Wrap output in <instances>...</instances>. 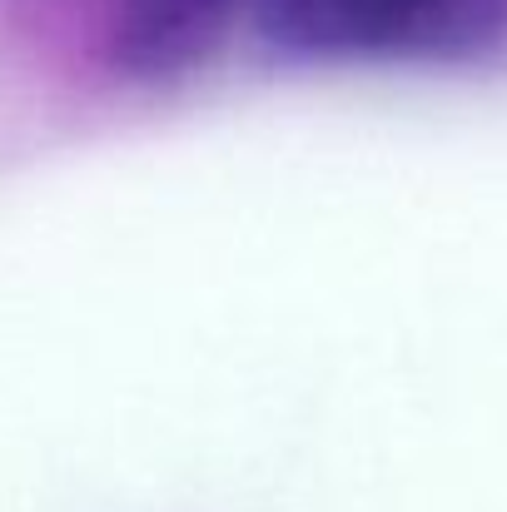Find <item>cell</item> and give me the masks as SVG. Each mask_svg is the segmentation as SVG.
I'll use <instances>...</instances> for the list:
<instances>
[{"label":"cell","mask_w":507,"mask_h":512,"mask_svg":"<svg viewBox=\"0 0 507 512\" xmlns=\"http://www.w3.org/2000/svg\"><path fill=\"white\" fill-rule=\"evenodd\" d=\"M299 60H473L507 40V0H249Z\"/></svg>","instance_id":"obj_1"},{"label":"cell","mask_w":507,"mask_h":512,"mask_svg":"<svg viewBox=\"0 0 507 512\" xmlns=\"http://www.w3.org/2000/svg\"><path fill=\"white\" fill-rule=\"evenodd\" d=\"M244 0H110L105 55L130 80H169L199 65Z\"/></svg>","instance_id":"obj_2"}]
</instances>
